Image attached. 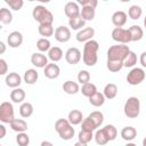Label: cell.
<instances>
[{"mask_svg": "<svg viewBox=\"0 0 146 146\" xmlns=\"http://www.w3.org/2000/svg\"><path fill=\"white\" fill-rule=\"evenodd\" d=\"M146 73L140 67H133L127 75V82L130 86H138L145 80Z\"/></svg>", "mask_w": 146, "mask_h": 146, "instance_id": "obj_8", "label": "cell"}, {"mask_svg": "<svg viewBox=\"0 0 146 146\" xmlns=\"http://www.w3.org/2000/svg\"><path fill=\"white\" fill-rule=\"evenodd\" d=\"M95 15H96V11H95V8L90 7V6H84L81 8V11H80V16L87 22V21H92L95 18Z\"/></svg>", "mask_w": 146, "mask_h": 146, "instance_id": "obj_26", "label": "cell"}, {"mask_svg": "<svg viewBox=\"0 0 146 146\" xmlns=\"http://www.w3.org/2000/svg\"><path fill=\"white\" fill-rule=\"evenodd\" d=\"M143 146H146V137H145L144 140H143Z\"/></svg>", "mask_w": 146, "mask_h": 146, "instance_id": "obj_54", "label": "cell"}, {"mask_svg": "<svg viewBox=\"0 0 146 146\" xmlns=\"http://www.w3.org/2000/svg\"><path fill=\"white\" fill-rule=\"evenodd\" d=\"M36 48L40 52H46V51H49L50 48H51V43L48 39L46 38H41L36 41Z\"/></svg>", "mask_w": 146, "mask_h": 146, "instance_id": "obj_35", "label": "cell"}, {"mask_svg": "<svg viewBox=\"0 0 146 146\" xmlns=\"http://www.w3.org/2000/svg\"><path fill=\"white\" fill-rule=\"evenodd\" d=\"M7 43L10 48H18L23 43V34L19 31H13L7 38Z\"/></svg>", "mask_w": 146, "mask_h": 146, "instance_id": "obj_11", "label": "cell"}, {"mask_svg": "<svg viewBox=\"0 0 146 146\" xmlns=\"http://www.w3.org/2000/svg\"><path fill=\"white\" fill-rule=\"evenodd\" d=\"M0 22L2 24H10L13 22V14L7 8L0 9Z\"/></svg>", "mask_w": 146, "mask_h": 146, "instance_id": "obj_34", "label": "cell"}, {"mask_svg": "<svg viewBox=\"0 0 146 146\" xmlns=\"http://www.w3.org/2000/svg\"><path fill=\"white\" fill-rule=\"evenodd\" d=\"M103 130H104V132H105V135H106V137L108 138L110 141L114 140L117 137V130H116V128L113 124H106L103 128Z\"/></svg>", "mask_w": 146, "mask_h": 146, "instance_id": "obj_37", "label": "cell"}, {"mask_svg": "<svg viewBox=\"0 0 146 146\" xmlns=\"http://www.w3.org/2000/svg\"><path fill=\"white\" fill-rule=\"evenodd\" d=\"M63 50L59 48V47H51L50 50L48 51V58L52 62V63H56V62H59L62 58H63Z\"/></svg>", "mask_w": 146, "mask_h": 146, "instance_id": "obj_25", "label": "cell"}, {"mask_svg": "<svg viewBox=\"0 0 146 146\" xmlns=\"http://www.w3.org/2000/svg\"><path fill=\"white\" fill-rule=\"evenodd\" d=\"M139 62H140V64H141L143 67H146V51H144V52L140 54Z\"/></svg>", "mask_w": 146, "mask_h": 146, "instance_id": "obj_48", "label": "cell"}, {"mask_svg": "<svg viewBox=\"0 0 146 146\" xmlns=\"http://www.w3.org/2000/svg\"><path fill=\"white\" fill-rule=\"evenodd\" d=\"M55 39L58 42H67L71 39V30L66 26H58L55 30Z\"/></svg>", "mask_w": 146, "mask_h": 146, "instance_id": "obj_10", "label": "cell"}, {"mask_svg": "<svg viewBox=\"0 0 146 146\" xmlns=\"http://www.w3.org/2000/svg\"><path fill=\"white\" fill-rule=\"evenodd\" d=\"M13 10H19L22 9L23 5H24V1L23 0H6L5 1Z\"/></svg>", "mask_w": 146, "mask_h": 146, "instance_id": "obj_45", "label": "cell"}, {"mask_svg": "<svg viewBox=\"0 0 146 146\" xmlns=\"http://www.w3.org/2000/svg\"><path fill=\"white\" fill-rule=\"evenodd\" d=\"M8 71V65H7V62L1 58L0 59V75H5Z\"/></svg>", "mask_w": 146, "mask_h": 146, "instance_id": "obj_47", "label": "cell"}, {"mask_svg": "<svg viewBox=\"0 0 146 146\" xmlns=\"http://www.w3.org/2000/svg\"><path fill=\"white\" fill-rule=\"evenodd\" d=\"M43 74L46 78L50 79V80H54V79H57L60 74V68L57 64L55 63H49L44 68H43Z\"/></svg>", "mask_w": 146, "mask_h": 146, "instance_id": "obj_12", "label": "cell"}, {"mask_svg": "<svg viewBox=\"0 0 146 146\" xmlns=\"http://www.w3.org/2000/svg\"><path fill=\"white\" fill-rule=\"evenodd\" d=\"M76 2H78V5H81L82 7H84V6H90V7L95 8V9H96V7H97V5H98V1H97V0H78Z\"/></svg>", "mask_w": 146, "mask_h": 146, "instance_id": "obj_46", "label": "cell"}, {"mask_svg": "<svg viewBox=\"0 0 146 146\" xmlns=\"http://www.w3.org/2000/svg\"><path fill=\"white\" fill-rule=\"evenodd\" d=\"M16 143L18 144V146H29V144H30L29 135L25 132H19L16 136Z\"/></svg>", "mask_w": 146, "mask_h": 146, "instance_id": "obj_43", "label": "cell"}, {"mask_svg": "<svg viewBox=\"0 0 146 146\" xmlns=\"http://www.w3.org/2000/svg\"><path fill=\"white\" fill-rule=\"evenodd\" d=\"M78 82H80L82 86L90 82V73L87 70H81L78 73Z\"/></svg>", "mask_w": 146, "mask_h": 146, "instance_id": "obj_44", "label": "cell"}, {"mask_svg": "<svg viewBox=\"0 0 146 146\" xmlns=\"http://www.w3.org/2000/svg\"><path fill=\"white\" fill-rule=\"evenodd\" d=\"M136 136H137V130H136V128H133V127H131V125L124 127V128L121 130V137H122L124 140H127V141L133 140V139L136 138Z\"/></svg>", "mask_w": 146, "mask_h": 146, "instance_id": "obj_21", "label": "cell"}, {"mask_svg": "<svg viewBox=\"0 0 146 146\" xmlns=\"http://www.w3.org/2000/svg\"><path fill=\"white\" fill-rule=\"evenodd\" d=\"M95 35V30L94 27H84L82 30H80L76 33V40L79 42H88L90 40H92V36Z\"/></svg>", "mask_w": 146, "mask_h": 146, "instance_id": "obj_14", "label": "cell"}, {"mask_svg": "<svg viewBox=\"0 0 146 146\" xmlns=\"http://www.w3.org/2000/svg\"><path fill=\"white\" fill-rule=\"evenodd\" d=\"M19 114L22 117L26 119V117H30L32 114H33V105L29 102H25V103H22L21 107H19Z\"/></svg>", "mask_w": 146, "mask_h": 146, "instance_id": "obj_31", "label": "cell"}, {"mask_svg": "<svg viewBox=\"0 0 146 146\" xmlns=\"http://www.w3.org/2000/svg\"><path fill=\"white\" fill-rule=\"evenodd\" d=\"M143 15V9L140 6H137V5H132L129 10H128V16L131 18V19H139Z\"/></svg>", "mask_w": 146, "mask_h": 146, "instance_id": "obj_33", "label": "cell"}, {"mask_svg": "<svg viewBox=\"0 0 146 146\" xmlns=\"http://www.w3.org/2000/svg\"><path fill=\"white\" fill-rule=\"evenodd\" d=\"M41 146H54V144L50 143V141H48V140H43L41 143Z\"/></svg>", "mask_w": 146, "mask_h": 146, "instance_id": "obj_51", "label": "cell"}, {"mask_svg": "<svg viewBox=\"0 0 146 146\" xmlns=\"http://www.w3.org/2000/svg\"><path fill=\"white\" fill-rule=\"evenodd\" d=\"M22 83V78L18 73L16 72H11L6 76V84L13 89L15 88H19V84Z\"/></svg>", "mask_w": 146, "mask_h": 146, "instance_id": "obj_17", "label": "cell"}, {"mask_svg": "<svg viewBox=\"0 0 146 146\" xmlns=\"http://www.w3.org/2000/svg\"><path fill=\"white\" fill-rule=\"evenodd\" d=\"M96 129H97V125L95 124V122H94L89 116H87L86 119H83V121H82V123H81V130L94 132Z\"/></svg>", "mask_w": 146, "mask_h": 146, "instance_id": "obj_36", "label": "cell"}, {"mask_svg": "<svg viewBox=\"0 0 146 146\" xmlns=\"http://www.w3.org/2000/svg\"><path fill=\"white\" fill-rule=\"evenodd\" d=\"M38 31H39V34L43 38H48V36H51L52 34H55V30L52 27V25L50 24H42V25H39L38 27Z\"/></svg>", "mask_w": 146, "mask_h": 146, "instance_id": "obj_32", "label": "cell"}, {"mask_svg": "<svg viewBox=\"0 0 146 146\" xmlns=\"http://www.w3.org/2000/svg\"><path fill=\"white\" fill-rule=\"evenodd\" d=\"M65 60L71 65H76L81 60V51L75 47L68 48L65 52Z\"/></svg>", "mask_w": 146, "mask_h": 146, "instance_id": "obj_9", "label": "cell"}, {"mask_svg": "<svg viewBox=\"0 0 146 146\" xmlns=\"http://www.w3.org/2000/svg\"><path fill=\"white\" fill-rule=\"evenodd\" d=\"M73 146H88V144H82V143H80V141H76Z\"/></svg>", "mask_w": 146, "mask_h": 146, "instance_id": "obj_52", "label": "cell"}, {"mask_svg": "<svg viewBox=\"0 0 146 146\" xmlns=\"http://www.w3.org/2000/svg\"><path fill=\"white\" fill-rule=\"evenodd\" d=\"M94 138V135L92 132L90 131H84V130H81L78 135V141L82 143V144H88L89 141H91V139Z\"/></svg>", "mask_w": 146, "mask_h": 146, "instance_id": "obj_41", "label": "cell"}, {"mask_svg": "<svg viewBox=\"0 0 146 146\" xmlns=\"http://www.w3.org/2000/svg\"><path fill=\"white\" fill-rule=\"evenodd\" d=\"M88 116L95 122V124L97 125V128H98V127L103 123V121H104V115H103V113H102L100 111H94V112H91Z\"/></svg>", "mask_w": 146, "mask_h": 146, "instance_id": "obj_42", "label": "cell"}, {"mask_svg": "<svg viewBox=\"0 0 146 146\" xmlns=\"http://www.w3.org/2000/svg\"><path fill=\"white\" fill-rule=\"evenodd\" d=\"M10 128L16 132H25L27 130V123L23 119H15L10 124Z\"/></svg>", "mask_w": 146, "mask_h": 146, "instance_id": "obj_24", "label": "cell"}, {"mask_svg": "<svg viewBox=\"0 0 146 146\" xmlns=\"http://www.w3.org/2000/svg\"><path fill=\"white\" fill-rule=\"evenodd\" d=\"M5 51H6V44H5V42L1 41V42H0V54L2 55Z\"/></svg>", "mask_w": 146, "mask_h": 146, "instance_id": "obj_50", "label": "cell"}, {"mask_svg": "<svg viewBox=\"0 0 146 146\" xmlns=\"http://www.w3.org/2000/svg\"><path fill=\"white\" fill-rule=\"evenodd\" d=\"M124 115L128 119H136L140 112V102L137 97H129L123 107Z\"/></svg>", "mask_w": 146, "mask_h": 146, "instance_id": "obj_5", "label": "cell"}, {"mask_svg": "<svg viewBox=\"0 0 146 146\" xmlns=\"http://www.w3.org/2000/svg\"><path fill=\"white\" fill-rule=\"evenodd\" d=\"M106 66H107V70L110 72L116 73V72H119V71H121L123 68V62H120V60H107Z\"/></svg>", "mask_w": 146, "mask_h": 146, "instance_id": "obj_38", "label": "cell"}, {"mask_svg": "<svg viewBox=\"0 0 146 146\" xmlns=\"http://www.w3.org/2000/svg\"><path fill=\"white\" fill-rule=\"evenodd\" d=\"M129 31L131 34V41H139L144 36V31L139 25H131Z\"/></svg>", "mask_w": 146, "mask_h": 146, "instance_id": "obj_27", "label": "cell"}, {"mask_svg": "<svg viewBox=\"0 0 146 146\" xmlns=\"http://www.w3.org/2000/svg\"><path fill=\"white\" fill-rule=\"evenodd\" d=\"M105 99H106V98H105L104 94L97 91L94 96H91V97L89 98V103H90L92 106H95V107H100V106L104 105Z\"/></svg>", "mask_w": 146, "mask_h": 146, "instance_id": "obj_30", "label": "cell"}, {"mask_svg": "<svg viewBox=\"0 0 146 146\" xmlns=\"http://www.w3.org/2000/svg\"><path fill=\"white\" fill-rule=\"evenodd\" d=\"M94 138H95L96 143H97L98 145H100V146L106 145V144L110 141V140H108V138L106 137V135H105V132H104L103 128H102V129H98V130L96 131V133H95Z\"/></svg>", "mask_w": 146, "mask_h": 146, "instance_id": "obj_39", "label": "cell"}, {"mask_svg": "<svg viewBox=\"0 0 146 146\" xmlns=\"http://www.w3.org/2000/svg\"><path fill=\"white\" fill-rule=\"evenodd\" d=\"M127 19L128 15L122 10H117L112 15V23L115 27H122L123 25H125Z\"/></svg>", "mask_w": 146, "mask_h": 146, "instance_id": "obj_16", "label": "cell"}, {"mask_svg": "<svg viewBox=\"0 0 146 146\" xmlns=\"http://www.w3.org/2000/svg\"><path fill=\"white\" fill-rule=\"evenodd\" d=\"M31 63L40 68H44L49 63H48V57L43 55L42 52H34L31 56Z\"/></svg>", "mask_w": 146, "mask_h": 146, "instance_id": "obj_15", "label": "cell"}, {"mask_svg": "<svg viewBox=\"0 0 146 146\" xmlns=\"http://www.w3.org/2000/svg\"><path fill=\"white\" fill-rule=\"evenodd\" d=\"M125 146H137V145H136V144H133V143H128Z\"/></svg>", "mask_w": 146, "mask_h": 146, "instance_id": "obj_53", "label": "cell"}, {"mask_svg": "<svg viewBox=\"0 0 146 146\" xmlns=\"http://www.w3.org/2000/svg\"><path fill=\"white\" fill-rule=\"evenodd\" d=\"M80 11H81L80 6L78 5V2H74V1H68L65 5V7H64V13H65V15L68 18L79 16L80 15Z\"/></svg>", "mask_w": 146, "mask_h": 146, "instance_id": "obj_13", "label": "cell"}, {"mask_svg": "<svg viewBox=\"0 0 146 146\" xmlns=\"http://www.w3.org/2000/svg\"><path fill=\"white\" fill-rule=\"evenodd\" d=\"M25 91L22 88H15L13 89V91L10 92V99L13 103H23V100L25 99Z\"/></svg>", "mask_w": 146, "mask_h": 146, "instance_id": "obj_23", "label": "cell"}, {"mask_svg": "<svg viewBox=\"0 0 146 146\" xmlns=\"http://www.w3.org/2000/svg\"><path fill=\"white\" fill-rule=\"evenodd\" d=\"M63 90L68 95H75L80 91V87L78 82H74L72 80H67L63 83Z\"/></svg>", "mask_w": 146, "mask_h": 146, "instance_id": "obj_19", "label": "cell"}, {"mask_svg": "<svg viewBox=\"0 0 146 146\" xmlns=\"http://www.w3.org/2000/svg\"><path fill=\"white\" fill-rule=\"evenodd\" d=\"M15 120L14 107L9 102H2L0 105V121L2 123H11Z\"/></svg>", "mask_w": 146, "mask_h": 146, "instance_id": "obj_6", "label": "cell"}, {"mask_svg": "<svg viewBox=\"0 0 146 146\" xmlns=\"http://www.w3.org/2000/svg\"><path fill=\"white\" fill-rule=\"evenodd\" d=\"M38 78H39V74H38L36 70H34V68H29V70L25 71L24 76H23V80H24V82H25L26 84H34V83L36 82Z\"/></svg>", "mask_w": 146, "mask_h": 146, "instance_id": "obj_20", "label": "cell"}, {"mask_svg": "<svg viewBox=\"0 0 146 146\" xmlns=\"http://www.w3.org/2000/svg\"><path fill=\"white\" fill-rule=\"evenodd\" d=\"M112 39L120 44H127L131 42V34H130L129 29L115 27L112 31Z\"/></svg>", "mask_w": 146, "mask_h": 146, "instance_id": "obj_7", "label": "cell"}, {"mask_svg": "<svg viewBox=\"0 0 146 146\" xmlns=\"http://www.w3.org/2000/svg\"><path fill=\"white\" fill-rule=\"evenodd\" d=\"M86 24V21L79 15L72 18H68V25L72 30H81Z\"/></svg>", "mask_w": 146, "mask_h": 146, "instance_id": "obj_28", "label": "cell"}, {"mask_svg": "<svg viewBox=\"0 0 146 146\" xmlns=\"http://www.w3.org/2000/svg\"><path fill=\"white\" fill-rule=\"evenodd\" d=\"M67 120H68V122H70L72 125H78V124L82 123V121H83L82 112L79 111V110H72V111L68 113Z\"/></svg>", "mask_w": 146, "mask_h": 146, "instance_id": "obj_18", "label": "cell"}, {"mask_svg": "<svg viewBox=\"0 0 146 146\" xmlns=\"http://www.w3.org/2000/svg\"><path fill=\"white\" fill-rule=\"evenodd\" d=\"M104 96L106 99H113L116 97L117 95V86L115 83H107L104 87V91H103Z\"/></svg>", "mask_w": 146, "mask_h": 146, "instance_id": "obj_22", "label": "cell"}, {"mask_svg": "<svg viewBox=\"0 0 146 146\" xmlns=\"http://www.w3.org/2000/svg\"><path fill=\"white\" fill-rule=\"evenodd\" d=\"M80 91L82 92L83 96L90 98L91 96H94L97 92V87H96V84H94L91 82H88V83H86V84L82 86V88L80 89Z\"/></svg>", "mask_w": 146, "mask_h": 146, "instance_id": "obj_29", "label": "cell"}, {"mask_svg": "<svg viewBox=\"0 0 146 146\" xmlns=\"http://www.w3.org/2000/svg\"><path fill=\"white\" fill-rule=\"evenodd\" d=\"M32 16H33L34 21H36L39 23V25H42V24H50V25H52L54 15H52V13L50 10H48L42 5L35 6L33 8Z\"/></svg>", "mask_w": 146, "mask_h": 146, "instance_id": "obj_3", "label": "cell"}, {"mask_svg": "<svg viewBox=\"0 0 146 146\" xmlns=\"http://www.w3.org/2000/svg\"><path fill=\"white\" fill-rule=\"evenodd\" d=\"M137 64V55L135 51H130L127 58L123 60V67H133Z\"/></svg>", "mask_w": 146, "mask_h": 146, "instance_id": "obj_40", "label": "cell"}, {"mask_svg": "<svg viewBox=\"0 0 146 146\" xmlns=\"http://www.w3.org/2000/svg\"><path fill=\"white\" fill-rule=\"evenodd\" d=\"M98 49H99V43L96 40H90L84 43L83 52H82V60L87 66H94L97 64Z\"/></svg>", "mask_w": 146, "mask_h": 146, "instance_id": "obj_1", "label": "cell"}, {"mask_svg": "<svg viewBox=\"0 0 146 146\" xmlns=\"http://www.w3.org/2000/svg\"><path fill=\"white\" fill-rule=\"evenodd\" d=\"M55 130L64 140H70L74 136V128L67 119H58L55 122Z\"/></svg>", "mask_w": 146, "mask_h": 146, "instance_id": "obj_4", "label": "cell"}, {"mask_svg": "<svg viewBox=\"0 0 146 146\" xmlns=\"http://www.w3.org/2000/svg\"><path fill=\"white\" fill-rule=\"evenodd\" d=\"M130 48L127 44H114L107 50V60H120L123 62L130 52Z\"/></svg>", "mask_w": 146, "mask_h": 146, "instance_id": "obj_2", "label": "cell"}, {"mask_svg": "<svg viewBox=\"0 0 146 146\" xmlns=\"http://www.w3.org/2000/svg\"><path fill=\"white\" fill-rule=\"evenodd\" d=\"M144 26H145V29H146V16H145V18H144Z\"/></svg>", "mask_w": 146, "mask_h": 146, "instance_id": "obj_55", "label": "cell"}, {"mask_svg": "<svg viewBox=\"0 0 146 146\" xmlns=\"http://www.w3.org/2000/svg\"><path fill=\"white\" fill-rule=\"evenodd\" d=\"M6 136V127L3 124H0V138H3Z\"/></svg>", "mask_w": 146, "mask_h": 146, "instance_id": "obj_49", "label": "cell"}]
</instances>
